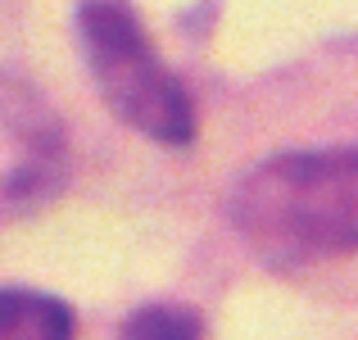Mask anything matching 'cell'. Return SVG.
<instances>
[{"label": "cell", "mask_w": 358, "mask_h": 340, "mask_svg": "<svg viewBox=\"0 0 358 340\" xmlns=\"http://www.w3.org/2000/svg\"><path fill=\"white\" fill-rule=\"evenodd\" d=\"M0 340H73V309L41 290L0 286Z\"/></svg>", "instance_id": "3"}, {"label": "cell", "mask_w": 358, "mask_h": 340, "mask_svg": "<svg viewBox=\"0 0 358 340\" xmlns=\"http://www.w3.org/2000/svg\"><path fill=\"white\" fill-rule=\"evenodd\" d=\"M82 41L100 96L127 127L159 146H191L195 105L155 55L127 0H82Z\"/></svg>", "instance_id": "2"}, {"label": "cell", "mask_w": 358, "mask_h": 340, "mask_svg": "<svg viewBox=\"0 0 358 340\" xmlns=\"http://www.w3.org/2000/svg\"><path fill=\"white\" fill-rule=\"evenodd\" d=\"M122 340H204V318L186 304H145L122 323Z\"/></svg>", "instance_id": "4"}, {"label": "cell", "mask_w": 358, "mask_h": 340, "mask_svg": "<svg viewBox=\"0 0 358 340\" xmlns=\"http://www.w3.org/2000/svg\"><path fill=\"white\" fill-rule=\"evenodd\" d=\"M236 232L277 263L358 250V146L299 150L259 164L231 195Z\"/></svg>", "instance_id": "1"}]
</instances>
